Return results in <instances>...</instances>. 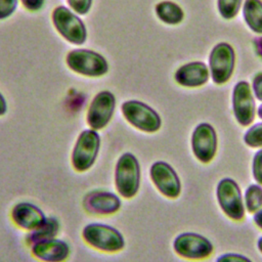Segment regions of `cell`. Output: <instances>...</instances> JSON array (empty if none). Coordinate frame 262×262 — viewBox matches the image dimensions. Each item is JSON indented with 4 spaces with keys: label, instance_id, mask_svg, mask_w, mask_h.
I'll use <instances>...</instances> for the list:
<instances>
[{
    "label": "cell",
    "instance_id": "cell-1",
    "mask_svg": "<svg viewBox=\"0 0 262 262\" xmlns=\"http://www.w3.org/2000/svg\"><path fill=\"white\" fill-rule=\"evenodd\" d=\"M141 183L140 163L132 152H124L116 163L114 184L117 193L126 200L133 199L139 191Z\"/></svg>",
    "mask_w": 262,
    "mask_h": 262
},
{
    "label": "cell",
    "instance_id": "cell-2",
    "mask_svg": "<svg viewBox=\"0 0 262 262\" xmlns=\"http://www.w3.org/2000/svg\"><path fill=\"white\" fill-rule=\"evenodd\" d=\"M81 235L86 245L103 253H118L126 246V241L122 232L105 223H89L83 227Z\"/></svg>",
    "mask_w": 262,
    "mask_h": 262
},
{
    "label": "cell",
    "instance_id": "cell-3",
    "mask_svg": "<svg viewBox=\"0 0 262 262\" xmlns=\"http://www.w3.org/2000/svg\"><path fill=\"white\" fill-rule=\"evenodd\" d=\"M217 204L222 213L232 221L241 222L246 216L244 193L239 184L231 177L221 178L215 189Z\"/></svg>",
    "mask_w": 262,
    "mask_h": 262
},
{
    "label": "cell",
    "instance_id": "cell-4",
    "mask_svg": "<svg viewBox=\"0 0 262 262\" xmlns=\"http://www.w3.org/2000/svg\"><path fill=\"white\" fill-rule=\"evenodd\" d=\"M100 143L101 138L96 130L85 129L79 134L71 154V165L76 172L84 173L93 167Z\"/></svg>",
    "mask_w": 262,
    "mask_h": 262
},
{
    "label": "cell",
    "instance_id": "cell-5",
    "mask_svg": "<svg viewBox=\"0 0 262 262\" xmlns=\"http://www.w3.org/2000/svg\"><path fill=\"white\" fill-rule=\"evenodd\" d=\"M172 248L177 256L189 261L206 260L214 252L212 242L207 236L193 231H185L176 235Z\"/></svg>",
    "mask_w": 262,
    "mask_h": 262
},
{
    "label": "cell",
    "instance_id": "cell-6",
    "mask_svg": "<svg viewBox=\"0 0 262 262\" xmlns=\"http://www.w3.org/2000/svg\"><path fill=\"white\" fill-rule=\"evenodd\" d=\"M121 111L124 119L139 131L155 133L162 127V119L158 112L142 101L127 100L123 102Z\"/></svg>",
    "mask_w": 262,
    "mask_h": 262
},
{
    "label": "cell",
    "instance_id": "cell-7",
    "mask_svg": "<svg viewBox=\"0 0 262 262\" xmlns=\"http://www.w3.org/2000/svg\"><path fill=\"white\" fill-rule=\"evenodd\" d=\"M209 71L216 85L227 83L232 77L235 67V51L227 42L217 43L209 55Z\"/></svg>",
    "mask_w": 262,
    "mask_h": 262
},
{
    "label": "cell",
    "instance_id": "cell-8",
    "mask_svg": "<svg viewBox=\"0 0 262 262\" xmlns=\"http://www.w3.org/2000/svg\"><path fill=\"white\" fill-rule=\"evenodd\" d=\"M66 61L72 71L87 77H100L108 71L104 56L90 49H74L68 53Z\"/></svg>",
    "mask_w": 262,
    "mask_h": 262
},
{
    "label": "cell",
    "instance_id": "cell-9",
    "mask_svg": "<svg viewBox=\"0 0 262 262\" xmlns=\"http://www.w3.org/2000/svg\"><path fill=\"white\" fill-rule=\"evenodd\" d=\"M190 147L193 157L200 163H211L218 149V136L215 128L208 122L198 124L190 136Z\"/></svg>",
    "mask_w": 262,
    "mask_h": 262
},
{
    "label": "cell",
    "instance_id": "cell-10",
    "mask_svg": "<svg viewBox=\"0 0 262 262\" xmlns=\"http://www.w3.org/2000/svg\"><path fill=\"white\" fill-rule=\"evenodd\" d=\"M231 107L238 125L249 127L253 124L257 115V106L249 82L242 80L234 85L231 94Z\"/></svg>",
    "mask_w": 262,
    "mask_h": 262
},
{
    "label": "cell",
    "instance_id": "cell-11",
    "mask_svg": "<svg viewBox=\"0 0 262 262\" xmlns=\"http://www.w3.org/2000/svg\"><path fill=\"white\" fill-rule=\"evenodd\" d=\"M52 21L57 32L70 43L82 45L87 39L83 20L66 6H57L52 12Z\"/></svg>",
    "mask_w": 262,
    "mask_h": 262
},
{
    "label": "cell",
    "instance_id": "cell-12",
    "mask_svg": "<svg viewBox=\"0 0 262 262\" xmlns=\"http://www.w3.org/2000/svg\"><path fill=\"white\" fill-rule=\"evenodd\" d=\"M149 178L156 189L165 198L177 199L182 191V183L176 170L165 161H156L149 167Z\"/></svg>",
    "mask_w": 262,
    "mask_h": 262
},
{
    "label": "cell",
    "instance_id": "cell-13",
    "mask_svg": "<svg viewBox=\"0 0 262 262\" xmlns=\"http://www.w3.org/2000/svg\"><path fill=\"white\" fill-rule=\"evenodd\" d=\"M115 108V95L106 90L98 92L91 100L87 111L86 121L88 126L96 131L105 128L113 119Z\"/></svg>",
    "mask_w": 262,
    "mask_h": 262
},
{
    "label": "cell",
    "instance_id": "cell-14",
    "mask_svg": "<svg viewBox=\"0 0 262 262\" xmlns=\"http://www.w3.org/2000/svg\"><path fill=\"white\" fill-rule=\"evenodd\" d=\"M121 207V196L110 190L94 189L86 193L83 199L84 210L92 215H114L120 211Z\"/></svg>",
    "mask_w": 262,
    "mask_h": 262
},
{
    "label": "cell",
    "instance_id": "cell-15",
    "mask_svg": "<svg viewBox=\"0 0 262 262\" xmlns=\"http://www.w3.org/2000/svg\"><path fill=\"white\" fill-rule=\"evenodd\" d=\"M30 251L40 262H66L71 255L70 245L57 237L38 242L30 247Z\"/></svg>",
    "mask_w": 262,
    "mask_h": 262
},
{
    "label": "cell",
    "instance_id": "cell-16",
    "mask_svg": "<svg viewBox=\"0 0 262 262\" xmlns=\"http://www.w3.org/2000/svg\"><path fill=\"white\" fill-rule=\"evenodd\" d=\"M10 218L16 227L29 232L39 227L47 217L37 205L30 202H19L11 208Z\"/></svg>",
    "mask_w": 262,
    "mask_h": 262
},
{
    "label": "cell",
    "instance_id": "cell-17",
    "mask_svg": "<svg viewBox=\"0 0 262 262\" xmlns=\"http://www.w3.org/2000/svg\"><path fill=\"white\" fill-rule=\"evenodd\" d=\"M210 78L209 67L200 60L186 62L180 66L175 74V82L185 88H199L207 84Z\"/></svg>",
    "mask_w": 262,
    "mask_h": 262
},
{
    "label": "cell",
    "instance_id": "cell-18",
    "mask_svg": "<svg viewBox=\"0 0 262 262\" xmlns=\"http://www.w3.org/2000/svg\"><path fill=\"white\" fill-rule=\"evenodd\" d=\"M60 230L59 221L55 217H47L46 220L34 230H31L26 235V244L31 247L32 245L56 237Z\"/></svg>",
    "mask_w": 262,
    "mask_h": 262
},
{
    "label": "cell",
    "instance_id": "cell-19",
    "mask_svg": "<svg viewBox=\"0 0 262 262\" xmlns=\"http://www.w3.org/2000/svg\"><path fill=\"white\" fill-rule=\"evenodd\" d=\"M155 12L161 21L170 26H176L184 18V11L181 6L170 0L159 2L155 7Z\"/></svg>",
    "mask_w": 262,
    "mask_h": 262
},
{
    "label": "cell",
    "instance_id": "cell-20",
    "mask_svg": "<svg viewBox=\"0 0 262 262\" xmlns=\"http://www.w3.org/2000/svg\"><path fill=\"white\" fill-rule=\"evenodd\" d=\"M243 16L252 32L262 35V0H245Z\"/></svg>",
    "mask_w": 262,
    "mask_h": 262
},
{
    "label": "cell",
    "instance_id": "cell-21",
    "mask_svg": "<svg viewBox=\"0 0 262 262\" xmlns=\"http://www.w3.org/2000/svg\"><path fill=\"white\" fill-rule=\"evenodd\" d=\"M244 203L246 211L250 214L262 209V185L257 182L248 185L244 191Z\"/></svg>",
    "mask_w": 262,
    "mask_h": 262
},
{
    "label": "cell",
    "instance_id": "cell-22",
    "mask_svg": "<svg viewBox=\"0 0 262 262\" xmlns=\"http://www.w3.org/2000/svg\"><path fill=\"white\" fill-rule=\"evenodd\" d=\"M243 140L251 148H262V122L250 125L244 133Z\"/></svg>",
    "mask_w": 262,
    "mask_h": 262
},
{
    "label": "cell",
    "instance_id": "cell-23",
    "mask_svg": "<svg viewBox=\"0 0 262 262\" xmlns=\"http://www.w3.org/2000/svg\"><path fill=\"white\" fill-rule=\"evenodd\" d=\"M243 4V0H217V9L224 19L234 18Z\"/></svg>",
    "mask_w": 262,
    "mask_h": 262
},
{
    "label": "cell",
    "instance_id": "cell-24",
    "mask_svg": "<svg viewBox=\"0 0 262 262\" xmlns=\"http://www.w3.org/2000/svg\"><path fill=\"white\" fill-rule=\"evenodd\" d=\"M251 172L255 182L262 185V148H258L252 158Z\"/></svg>",
    "mask_w": 262,
    "mask_h": 262
},
{
    "label": "cell",
    "instance_id": "cell-25",
    "mask_svg": "<svg viewBox=\"0 0 262 262\" xmlns=\"http://www.w3.org/2000/svg\"><path fill=\"white\" fill-rule=\"evenodd\" d=\"M18 0H0V19H5L16 10Z\"/></svg>",
    "mask_w": 262,
    "mask_h": 262
},
{
    "label": "cell",
    "instance_id": "cell-26",
    "mask_svg": "<svg viewBox=\"0 0 262 262\" xmlns=\"http://www.w3.org/2000/svg\"><path fill=\"white\" fill-rule=\"evenodd\" d=\"M215 262H253L249 257L241 253L227 252L219 255Z\"/></svg>",
    "mask_w": 262,
    "mask_h": 262
},
{
    "label": "cell",
    "instance_id": "cell-27",
    "mask_svg": "<svg viewBox=\"0 0 262 262\" xmlns=\"http://www.w3.org/2000/svg\"><path fill=\"white\" fill-rule=\"evenodd\" d=\"M93 0H68L70 7L78 14H86L92 5Z\"/></svg>",
    "mask_w": 262,
    "mask_h": 262
},
{
    "label": "cell",
    "instance_id": "cell-28",
    "mask_svg": "<svg viewBox=\"0 0 262 262\" xmlns=\"http://www.w3.org/2000/svg\"><path fill=\"white\" fill-rule=\"evenodd\" d=\"M251 88H252L255 98L262 102V72L257 73L252 78Z\"/></svg>",
    "mask_w": 262,
    "mask_h": 262
},
{
    "label": "cell",
    "instance_id": "cell-29",
    "mask_svg": "<svg viewBox=\"0 0 262 262\" xmlns=\"http://www.w3.org/2000/svg\"><path fill=\"white\" fill-rule=\"evenodd\" d=\"M23 5L30 11H37L40 10L43 5L45 0H20Z\"/></svg>",
    "mask_w": 262,
    "mask_h": 262
},
{
    "label": "cell",
    "instance_id": "cell-30",
    "mask_svg": "<svg viewBox=\"0 0 262 262\" xmlns=\"http://www.w3.org/2000/svg\"><path fill=\"white\" fill-rule=\"evenodd\" d=\"M253 47H254V51L256 53V55L262 59V36L256 37L253 40Z\"/></svg>",
    "mask_w": 262,
    "mask_h": 262
},
{
    "label": "cell",
    "instance_id": "cell-31",
    "mask_svg": "<svg viewBox=\"0 0 262 262\" xmlns=\"http://www.w3.org/2000/svg\"><path fill=\"white\" fill-rule=\"evenodd\" d=\"M253 223L257 228L262 230V209L253 214Z\"/></svg>",
    "mask_w": 262,
    "mask_h": 262
},
{
    "label": "cell",
    "instance_id": "cell-32",
    "mask_svg": "<svg viewBox=\"0 0 262 262\" xmlns=\"http://www.w3.org/2000/svg\"><path fill=\"white\" fill-rule=\"evenodd\" d=\"M7 112V102L3 94L0 92V117L4 116Z\"/></svg>",
    "mask_w": 262,
    "mask_h": 262
},
{
    "label": "cell",
    "instance_id": "cell-33",
    "mask_svg": "<svg viewBox=\"0 0 262 262\" xmlns=\"http://www.w3.org/2000/svg\"><path fill=\"white\" fill-rule=\"evenodd\" d=\"M256 245H257V249H258L259 253L262 255V235H260V236L258 237Z\"/></svg>",
    "mask_w": 262,
    "mask_h": 262
},
{
    "label": "cell",
    "instance_id": "cell-34",
    "mask_svg": "<svg viewBox=\"0 0 262 262\" xmlns=\"http://www.w3.org/2000/svg\"><path fill=\"white\" fill-rule=\"evenodd\" d=\"M257 116L259 119L262 120V103L257 107Z\"/></svg>",
    "mask_w": 262,
    "mask_h": 262
}]
</instances>
